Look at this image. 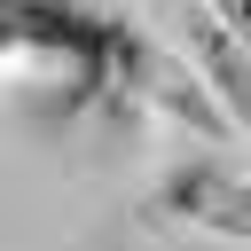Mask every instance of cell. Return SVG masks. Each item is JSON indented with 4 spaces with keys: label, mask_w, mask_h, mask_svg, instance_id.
Segmentation results:
<instances>
[{
    "label": "cell",
    "mask_w": 251,
    "mask_h": 251,
    "mask_svg": "<svg viewBox=\"0 0 251 251\" xmlns=\"http://www.w3.org/2000/svg\"><path fill=\"white\" fill-rule=\"evenodd\" d=\"M157 212H173L180 227L196 235H227V243H251V173L220 165V157H180L157 188Z\"/></svg>",
    "instance_id": "cell-1"
},
{
    "label": "cell",
    "mask_w": 251,
    "mask_h": 251,
    "mask_svg": "<svg viewBox=\"0 0 251 251\" xmlns=\"http://www.w3.org/2000/svg\"><path fill=\"white\" fill-rule=\"evenodd\" d=\"M196 71H204V86L220 94V110L251 133V39H235L220 16H204V24H196Z\"/></svg>",
    "instance_id": "cell-2"
},
{
    "label": "cell",
    "mask_w": 251,
    "mask_h": 251,
    "mask_svg": "<svg viewBox=\"0 0 251 251\" xmlns=\"http://www.w3.org/2000/svg\"><path fill=\"white\" fill-rule=\"evenodd\" d=\"M204 16H220L235 39H251V0H204Z\"/></svg>",
    "instance_id": "cell-3"
}]
</instances>
